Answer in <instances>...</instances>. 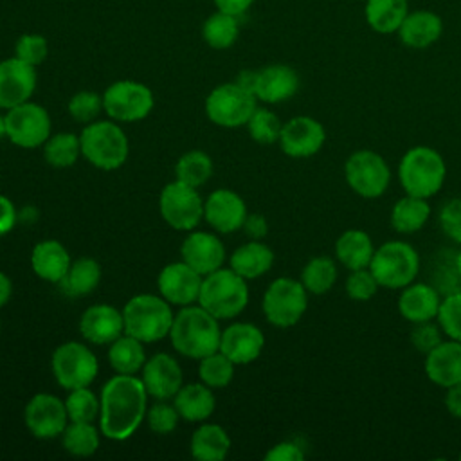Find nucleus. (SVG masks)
<instances>
[{
    "instance_id": "53",
    "label": "nucleus",
    "mask_w": 461,
    "mask_h": 461,
    "mask_svg": "<svg viewBox=\"0 0 461 461\" xmlns=\"http://www.w3.org/2000/svg\"><path fill=\"white\" fill-rule=\"evenodd\" d=\"M265 459L267 461H303L304 459V452L294 441H281V443H276L265 454Z\"/></svg>"
},
{
    "instance_id": "57",
    "label": "nucleus",
    "mask_w": 461,
    "mask_h": 461,
    "mask_svg": "<svg viewBox=\"0 0 461 461\" xmlns=\"http://www.w3.org/2000/svg\"><path fill=\"white\" fill-rule=\"evenodd\" d=\"M445 407H447V411H448L454 418L461 420V384L452 385V387L447 389V394H445Z\"/></svg>"
},
{
    "instance_id": "14",
    "label": "nucleus",
    "mask_w": 461,
    "mask_h": 461,
    "mask_svg": "<svg viewBox=\"0 0 461 461\" xmlns=\"http://www.w3.org/2000/svg\"><path fill=\"white\" fill-rule=\"evenodd\" d=\"M158 209L164 221L176 230H193L203 216V202L196 187L178 180L160 191Z\"/></svg>"
},
{
    "instance_id": "21",
    "label": "nucleus",
    "mask_w": 461,
    "mask_h": 461,
    "mask_svg": "<svg viewBox=\"0 0 461 461\" xmlns=\"http://www.w3.org/2000/svg\"><path fill=\"white\" fill-rule=\"evenodd\" d=\"M142 384L148 396L167 400L182 387V367L167 353H157L142 366Z\"/></svg>"
},
{
    "instance_id": "61",
    "label": "nucleus",
    "mask_w": 461,
    "mask_h": 461,
    "mask_svg": "<svg viewBox=\"0 0 461 461\" xmlns=\"http://www.w3.org/2000/svg\"><path fill=\"white\" fill-rule=\"evenodd\" d=\"M5 137V119L4 115H0V139Z\"/></svg>"
},
{
    "instance_id": "6",
    "label": "nucleus",
    "mask_w": 461,
    "mask_h": 461,
    "mask_svg": "<svg viewBox=\"0 0 461 461\" xmlns=\"http://www.w3.org/2000/svg\"><path fill=\"white\" fill-rule=\"evenodd\" d=\"M369 270L380 286L402 290L416 281L420 272V254L403 240H389L375 249Z\"/></svg>"
},
{
    "instance_id": "20",
    "label": "nucleus",
    "mask_w": 461,
    "mask_h": 461,
    "mask_svg": "<svg viewBox=\"0 0 461 461\" xmlns=\"http://www.w3.org/2000/svg\"><path fill=\"white\" fill-rule=\"evenodd\" d=\"M265 346L263 331L250 322H234L221 331L220 351L236 366L254 362Z\"/></svg>"
},
{
    "instance_id": "36",
    "label": "nucleus",
    "mask_w": 461,
    "mask_h": 461,
    "mask_svg": "<svg viewBox=\"0 0 461 461\" xmlns=\"http://www.w3.org/2000/svg\"><path fill=\"white\" fill-rule=\"evenodd\" d=\"M142 344L144 342L128 333L117 337L108 348V360L113 371L119 375H135L139 369H142L146 362Z\"/></svg>"
},
{
    "instance_id": "42",
    "label": "nucleus",
    "mask_w": 461,
    "mask_h": 461,
    "mask_svg": "<svg viewBox=\"0 0 461 461\" xmlns=\"http://www.w3.org/2000/svg\"><path fill=\"white\" fill-rule=\"evenodd\" d=\"M234 362L227 358L220 349L200 358L198 375L200 380L209 387H225L234 376Z\"/></svg>"
},
{
    "instance_id": "23",
    "label": "nucleus",
    "mask_w": 461,
    "mask_h": 461,
    "mask_svg": "<svg viewBox=\"0 0 461 461\" xmlns=\"http://www.w3.org/2000/svg\"><path fill=\"white\" fill-rule=\"evenodd\" d=\"M299 90V74L285 63H274L256 70L254 95L268 104L283 103Z\"/></svg>"
},
{
    "instance_id": "1",
    "label": "nucleus",
    "mask_w": 461,
    "mask_h": 461,
    "mask_svg": "<svg viewBox=\"0 0 461 461\" xmlns=\"http://www.w3.org/2000/svg\"><path fill=\"white\" fill-rule=\"evenodd\" d=\"M99 402V429L108 439H128L146 418L148 393L133 375L112 376L103 385Z\"/></svg>"
},
{
    "instance_id": "8",
    "label": "nucleus",
    "mask_w": 461,
    "mask_h": 461,
    "mask_svg": "<svg viewBox=\"0 0 461 461\" xmlns=\"http://www.w3.org/2000/svg\"><path fill=\"white\" fill-rule=\"evenodd\" d=\"M261 306L272 326H295L308 308V290L297 279L277 277L268 285Z\"/></svg>"
},
{
    "instance_id": "3",
    "label": "nucleus",
    "mask_w": 461,
    "mask_h": 461,
    "mask_svg": "<svg viewBox=\"0 0 461 461\" xmlns=\"http://www.w3.org/2000/svg\"><path fill=\"white\" fill-rule=\"evenodd\" d=\"M447 178V162L430 146H414L403 153L398 164V180L407 194L432 198Z\"/></svg>"
},
{
    "instance_id": "37",
    "label": "nucleus",
    "mask_w": 461,
    "mask_h": 461,
    "mask_svg": "<svg viewBox=\"0 0 461 461\" xmlns=\"http://www.w3.org/2000/svg\"><path fill=\"white\" fill-rule=\"evenodd\" d=\"M339 270L335 259H331L330 256H313L303 267L299 281L308 290V294L324 295L333 288Z\"/></svg>"
},
{
    "instance_id": "18",
    "label": "nucleus",
    "mask_w": 461,
    "mask_h": 461,
    "mask_svg": "<svg viewBox=\"0 0 461 461\" xmlns=\"http://www.w3.org/2000/svg\"><path fill=\"white\" fill-rule=\"evenodd\" d=\"M36 88L32 65L14 58L0 61V108H13L31 99Z\"/></svg>"
},
{
    "instance_id": "32",
    "label": "nucleus",
    "mask_w": 461,
    "mask_h": 461,
    "mask_svg": "<svg viewBox=\"0 0 461 461\" xmlns=\"http://www.w3.org/2000/svg\"><path fill=\"white\" fill-rule=\"evenodd\" d=\"M430 218V203L427 198L407 194L398 198L391 209V227L400 234H414L425 227Z\"/></svg>"
},
{
    "instance_id": "4",
    "label": "nucleus",
    "mask_w": 461,
    "mask_h": 461,
    "mask_svg": "<svg viewBox=\"0 0 461 461\" xmlns=\"http://www.w3.org/2000/svg\"><path fill=\"white\" fill-rule=\"evenodd\" d=\"M198 303L218 321L240 315L249 303L247 279L232 268H218L202 279Z\"/></svg>"
},
{
    "instance_id": "22",
    "label": "nucleus",
    "mask_w": 461,
    "mask_h": 461,
    "mask_svg": "<svg viewBox=\"0 0 461 461\" xmlns=\"http://www.w3.org/2000/svg\"><path fill=\"white\" fill-rule=\"evenodd\" d=\"M441 304V294L432 283L412 281L403 286L398 295V313L412 322H427L438 317V310Z\"/></svg>"
},
{
    "instance_id": "40",
    "label": "nucleus",
    "mask_w": 461,
    "mask_h": 461,
    "mask_svg": "<svg viewBox=\"0 0 461 461\" xmlns=\"http://www.w3.org/2000/svg\"><path fill=\"white\" fill-rule=\"evenodd\" d=\"M61 436L65 450L77 457L92 456L99 447V432L92 421H70Z\"/></svg>"
},
{
    "instance_id": "51",
    "label": "nucleus",
    "mask_w": 461,
    "mask_h": 461,
    "mask_svg": "<svg viewBox=\"0 0 461 461\" xmlns=\"http://www.w3.org/2000/svg\"><path fill=\"white\" fill-rule=\"evenodd\" d=\"M443 335L445 333L438 322H432V321L418 322V324H414V328L411 331V344L416 351L427 355L439 342H443Z\"/></svg>"
},
{
    "instance_id": "49",
    "label": "nucleus",
    "mask_w": 461,
    "mask_h": 461,
    "mask_svg": "<svg viewBox=\"0 0 461 461\" xmlns=\"http://www.w3.org/2000/svg\"><path fill=\"white\" fill-rule=\"evenodd\" d=\"M178 411L175 405H169L166 402H157L153 403L148 411H146V421L148 427L155 432V434H171L176 425H178Z\"/></svg>"
},
{
    "instance_id": "19",
    "label": "nucleus",
    "mask_w": 461,
    "mask_h": 461,
    "mask_svg": "<svg viewBox=\"0 0 461 461\" xmlns=\"http://www.w3.org/2000/svg\"><path fill=\"white\" fill-rule=\"evenodd\" d=\"M247 205L243 198L230 189H216L203 202L205 221L221 234L238 230L247 218Z\"/></svg>"
},
{
    "instance_id": "44",
    "label": "nucleus",
    "mask_w": 461,
    "mask_h": 461,
    "mask_svg": "<svg viewBox=\"0 0 461 461\" xmlns=\"http://www.w3.org/2000/svg\"><path fill=\"white\" fill-rule=\"evenodd\" d=\"M70 421H94L99 414L101 402L88 387L72 389L65 400Z\"/></svg>"
},
{
    "instance_id": "11",
    "label": "nucleus",
    "mask_w": 461,
    "mask_h": 461,
    "mask_svg": "<svg viewBox=\"0 0 461 461\" xmlns=\"http://www.w3.org/2000/svg\"><path fill=\"white\" fill-rule=\"evenodd\" d=\"M258 97L241 85L223 83L218 85L205 99V113L209 121L223 128H238L249 122L258 108Z\"/></svg>"
},
{
    "instance_id": "27",
    "label": "nucleus",
    "mask_w": 461,
    "mask_h": 461,
    "mask_svg": "<svg viewBox=\"0 0 461 461\" xmlns=\"http://www.w3.org/2000/svg\"><path fill=\"white\" fill-rule=\"evenodd\" d=\"M396 34L405 47L421 50L434 45L441 38L443 20L438 13L429 9L409 11Z\"/></svg>"
},
{
    "instance_id": "13",
    "label": "nucleus",
    "mask_w": 461,
    "mask_h": 461,
    "mask_svg": "<svg viewBox=\"0 0 461 461\" xmlns=\"http://www.w3.org/2000/svg\"><path fill=\"white\" fill-rule=\"evenodd\" d=\"M7 139L25 149L43 146L50 137V117L47 110L36 103L25 101L13 106L4 115Z\"/></svg>"
},
{
    "instance_id": "24",
    "label": "nucleus",
    "mask_w": 461,
    "mask_h": 461,
    "mask_svg": "<svg viewBox=\"0 0 461 461\" xmlns=\"http://www.w3.org/2000/svg\"><path fill=\"white\" fill-rule=\"evenodd\" d=\"M79 331L92 344H112L124 333L122 312L112 304H92L79 319Z\"/></svg>"
},
{
    "instance_id": "30",
    "label": "nucleus",
    "mask_w": 461,
    "mask_h": 461,
    "mask_svg": "<svg viewBox=\"0 0 461 461\" xmlns=\"http://www.w3.org/2000/svg\"><path fill=\"white\" fill-rule=\"evenodd\" d=\"M274 265V252L259 240L238 247L230 256V268L243 279H258Z\"/></svg>"
},
{
    "instance_id": "46",
    "label": "nucleus",
    "mask_w": 461,
    "mask_h": 461,
    "mask_svg": "<svg viewBox=\"0 0 461 461\" xmlns=\"http://www.w3.org/2000/svg\"><path fill=\"white\" fill-rule=\"evenodd\" d=\"M378 288H380V285L375 279L369 267L349 270V276L346 277V294L353 301L366 303L376 295Z\"/></svg>"
},
{
    "instance_id": "58",
    "label": "nucleus",
    "mask_w": 461,
    "mask_h": 461,
    "mask_svg": "<svg viewBox=\"0 0 461 461\" xmlns=\"http://www.w3.org/2000/svg\"><path fill=\"white\" fill-rule=\"evenodd\" d=\"M11 294H13L11 279L7 277V274L0 272V308L11 299Z\"/></svg>"
},
{
    "instance_id": "12",
    "label": "nucleus",
    "mask_w": 461,
    "mask_h": 461,
    "mask_svg": "<svg viewBox=\"0 0 461 461\" xmlns=\"http://www.w3.org/2000/svg\"><path fill=\"white\" fill-rule=\"evenodd\" d=\"M153 103L151 90L131 79L115 81L103 94V110L119 122L142 121L151 112Z\"/></svg>"
},
{
    "instance_id": "41",
    "label": "nucleus",
    "mask_w": 461,
    "mask_h": 461,
    "mask_svg": "<svg viewBox=\"0 0 461 461\" xmlns=\"http://www.w3.org/2000/svg\"><path fill=\"white\" fill-rule=\"evenodd\" d=\"M81 155L79 137L74 133L50 135L43 144V158L54 167H68Z\"/></svg>"
},
{
    "instance_id": "56",
    "label": "nucleus",
    "mask_w": 461,
    "mask_h": 461,
    "mask_svg": "<svg viewBox=\"0 0 461 461\" xmlns=\"http://www.w3.org/2000/svg\"><path fill=\"white\" fill-rule=\"evenodd\" d=\"M256 0H214V5L218 11L232 14V16H241Z\"/></svg>"
},
{
    "instance_id": "54",
    "label": "nucleus",
    "mask_w": 461,
    "mask_h": 461,
    "mask_svg": "<svg viewBox=\"0 0 461 461\" xmlns=\"http://www.w3.org/2000/svg\"><path fill=\"white\" fill-rule=\"evenodd\" d=\"M243 230L245 234L250 238V240H263L268 232V223L265 220L263 214L259 212H252V214H247L245 221H243Z\"/></svg>"
},
{
    "instance_id": "15",
    "label": "nucleus",
    "mask_w": 461,
    "mask_h": 461,
    "mask_svg": "<svg viewBox=\"0 0 461 461\" xmlns=\"http://www.w3.org/2000/svg\"><path fill=\"white\" fill-rule=\"evenodd\" d=\"M25 425L32 436L40 439H50L61 436L68 425V414L65 402L49 393L34 394L25 405Z\"/></svg>"
},
{
    "instance_id": "63",
    "label": "nucleus",
    "mask_w": 461,
    "mask_h": 461,
    "mask_svg": "<svg viewBox=\"0 0 461 461\" xmlns=\"http://www.w3.org/2000/svg\"><path fill=\"white\" fill-rule=\"evenodd\" d=\"M0 328H2V326H0Z\"/></svg>"
},
{
    "instance_id": "39",
    "label": "nucleus",
    "mask_w": 461,
    "mask_h": 461,
    "mask_svg": "<svg viewBox=\"0 0 461 461\" xmlns=\"http://www.w3.org/2000/svg\"><path fill=\"white\" fill-rule=\"evenodd\" d=\"M212 175V160L207 153L193 149L184 153L175 166V180L191 187L203 185Z\"/></svg>"
},
{
    "instance_id": "38",
    "label": "nucleus",
    "mask_w": 461,
    "mask_h": 461,
    "mask_svg": "<svg viewBox=\"0 0 461 461\" xmlns=\"http://www.w3.org/2000/svg\"><path fill=\"white\" fill-rule=\"evenodd\" d=\"M240 34V23H238V16L216 11L214 14H211L203 25H202V38L203 41L218 50L229 49L236 43Z\"/></svg>"
},
{
    "instance_id": "48",
    "label": "nucleus",
    "mask_w": 461,
    "mask_h": 461,
    "mask_svg": "<svg viewBox=\"0 0 461 461\" xmlns=\"http://www.w3.org/2000/svg\"><path fill=\"white\" fill-rule=\"evenodd\" d=\"M47 54H49V43L41 34L27 32L16 40L14 56L32 67L43 63Z\"/></svg>"
},
{
    "instance_id": "47",
    "label": "nucleus",
    "mask_w": 461,
    "mask_h": 461,
    "mask_svg": "<svg viewBox=\"0 0 461 461\" xmlns=\"http://www.w3.org/2000/svg\"><path fill=\"white\" fill-rule=\"evenodd\" d=\"M103 110V97L92 90H81L68 101V113L77 122H92Z\"/></svg>"
},
{
    "instance_id": "59",
    "label": "nucleus",
    "mask_w": 461,
    "mask_h": 461,
    "mask_svg": "<svg viewBox=\"0 0 461 461\" xmlns=\"http://www.w3.org/2000/svg\"><path fill=\"white\" fill-rule=\"evenodd\" d=\"M236 83L243 88L250 90L254 94V83H256V70H241L236 77Z\"/></svg>"
},
{
    "instance_id": "45",
    "label": "nucleus",
    "mask_w": 461,
    "mask_h": 461,
    "mask_svg": "<svg viewBox=\"0 0 461 461\" xmlns=\"http://www.w3.org/2000/svg\"><path fill=\"white\" fill-rule=\"evenodd\" d=\"M436 321L448 339L461 340V290L441 297Z\"/></svg>"
},
{
    "instance_id": "62",
    "label": "nucleus",
    "mask_w": 461,
    "mask_h": 461,
    "mask_svg": "<svg viewBox=\"0 0 461 461\" xmlns=\"http://www.w3.org/2000/svg\"><path fill=\"white\" fill-rule=\"evenodd\" d=\"M459 459H461V452H459Z\"/></svg>"
},
{
    "instance_id": "7",
    "label": "nucleus",
    "mask_w": 461,
    "mask_h": 461,
    "mask_svg": "<svg viewBox=\"0 0 461 461\" xmlns=\"http://www.w3.org/2000/svg\"><path fill=\"white\" fill-rule=\"evenodd\" d=\"M81 155L99 169H117L128 158V137L112 121H94L79 135Z\"/></svg>"
},
{
    "instance_id": "9",
    "label": "nucleus",
    "mask_w": 461,
    "mask_h": 461,
    "mask_svg": "<svg viewBox=\"0 0 461 461\" xmlns=\"http://www.w3.org/2000/svg\"><path fill=\"white\" fill-rule=\"evenodd\" d=\"M344 178L349 189L358 196L378 198L391 184V167L380 153L357 149L346 158Z\"/></svg>"
},
{
    "instance_id": "2",
    "label": "nucleus",
    "mask_w": 461,
    "mask_h": 461,
    "mask_svg": "<svg viewBox=\"0 0 461 461\" xmlns=\"http://www.w3.org/2000/svg\"><path fill=\"white\" fill-rule=\"evenodd\" d=\"M169 339L180 355L200 360L220 349L221 330L218 319L205 308L187 304L173 317Z\"/></svg>"
},
{
    "instance_id": "34",
    "label": "nucleus",
    "mask_w": 461,
    "mask_h": 461,
    "mask_svg": "<svg viewBox=\"0 0 461 461\" xmlns=\"http://www.w3.org/2000/svg\"><path fill=\"white\" fill-rule=\"evenodd\" d=\"M191 456L200 461H220L229 454L230 438L223 427L203 423L191 436Z\"/></svg>"
},
{
    "instance_id": "60",
    "label": "nucleus",
    "mask_w": 461,
    "mask_h": 461,
    "mask_svg": "<svg viewBox=\"0 0 461 461\" xmlns=\"http://www.w3.org/2000/svg\"><path fill=\"white\" fill-rule=\"evenodd\" d=\"M454 263H456V270H457V276L461 279V247L454 252Z\"/></svg>"
},
{
    "instance_id": "33",
    "label": "nucleus",
    "mask_w": 461,
    "mask_h": 461,
    "mask_svg": "<svg viewBox=\"0 0 461 461\" xmlns=\"http://www.w3.org/2000/svg\"><path fill=\"white\" fill-rule=\"evenodd\" d=\"M409 13V0H366L364 16L367 25L378 34L398 32Z\"/></svg>"
},
{
    "instance_id": "50",
    "label": "nucleus",
    "mask_w": 461,
    "mask_h": 461,
    "mask_svg": "<svg viewBox=\"0 0 461 461\" xmlns=\"http://www.w3.org/2000/svg\"><path fill=\"white\" fill-rule=\"evenodd\" d=\"M441 261H438L434 272L430 274L432 277V285L438 288V292L441 295H447V294H452V292H457L461 290V279L457 276V270H456V263H454V254L448 256V258H441Z\"/></svg>"
},
{
    "instance_id": "35",
    "label": "nucleus",
    "mask_w": 461,
    "mask_h": 461,
    "mask_svg": "<svg viewBox=\"0 0 461 461\" xmlns=\"http://www.w3.org/2000/svg\"><path fill=\"white\" fill-rule=\"evenodd\" d=\"M101 281V267L92 258H79L70 263L65 277L58 283L61 292L68 297L88 295Z\"/></svg>"
},
{
    "instance_id": "5",
    "label": "nucleus",
    "mask_w": 461,
    "mask_h": 461,
    "mask_svg": "<svg viewBox=\"0 0 461 461\" xmlns=\"http://www.w3.org/2000/svg\"><path fill=\"white\" fill-rule=\"evenodd\" d=\"M173 317L171 306L162 295L139 294L122 308L124 333L139 339L140 342H157L169 335Z\"/></svg>"
},
{
    "instance_id": "25",
    "label": "nucleus",
    "mask_w": 461,
    "mask_h": 461,
    "mask_svg": "<svg viewBox=\"0 0 461 461\" xmlns=\"http://www.w3.org/2000/svg\"><path fill=\"white\" fill-rule=\"evenodd\" d=\"M427 378L439 387L461 384V340H443L425 355L423 364Z\"/></svg>"
},
{
    "instance_id": "16",
    "label": "nucleus",
    "mask_w": 461,
    "mask_h": 461,
    "mask_svg": "<svg viewBox=\"0 0 461 461\" xmlns=\"http://www.w3.org/2000/svg\"><path fill=\"white\" fill-rule=\"evenodd\" d=\"M279 146L292 158H308L321 151L326 142L324 126L310 115H295L281 128Z\"/></svg>"
},
{
    "instance_id": "55",
    "label": "nucleus",
    "mask_w": 461,
    "mask_h": 461,
    "mask_svg": "<svg viewBox=\"0 0 461 461\" xmlns=\"http://www.w3.org/2000/svg\"><path fill=\"white\" fill-rule=\"evenodd\" d=\"M16 223V209L13 205V202L0 194V236L7 234Z\"/></svg>"
},
{
    "instance_id": "43",
    "label": "nucleus",
    "mask_w": 461,
    "mask_h": 461,
    "mask_svg": "<svg viewBox=\"0 0 461 461\" xmlns=\"http://www.w3.org/2000/svg\"><path fill=\"white\" fill-rule=\"evenodd\" d=\"M247 128H249V135L258 144H274L279 140L283 124L272 110L256 108L247 122Z\"/></svg>"
},
{
    "instance_id": "29",
    "label": "nucleus",
    "mask_w": 461,
    "mask_h": 461,
    "mask_svg": "<svg viewBox=\"0 0 461 461\" xmlns=\"http://www.w3.org/2000/svg\"><path fill=\"white\" fill-rule=\"evenodd\" d=\"M375 254L371 236L362 229H348L335 241V258L348 270L367 268Z\"/></svg>"
},
{
    "instance_id": "28",
    "label": "nucleus",
    "mask_w": 461,
    "mask_h": 461,
    "mask_svg": "<svg viewBox=\"0 0 461 461\" xmlns=\"http://www.w3.org/2000/svg\"><path fill=\"white\" fill-rule=\"evenodd\" d=\"M68 250L56 240H43L31 252V267L38 277L49 283H59L70 267Z\"/></svg>"
},
{
    "instance_id": "17",
    "label": "nucleus",
    "mask_w": 461,
    "mask_h": 461,
    "mask_svg": "<svg viewBox=\"0 0 461 461\" xmlns=\"http://www.w3.org/2000/svg\"><path fill=\"white\" fill-rule=\"evenodd\" d=\"M202 274L191 268L185 261H176L166 265L157 279L160 295L169 304L187 306L198 301L202 288Z\"/></svg>"
},
{
    "instance_id": "52",
    "label": "nucleus",
    "mask_w": 461,
    "mask_h": 461,
    "mask_svg": "<svg viewBox=\"0 0 461 461\" xmlns=\"http://www.w3.org/2000/svg\"><path fill=\"white\" fill-rule=\"evenodd\" d=\"M439 227L447 238L461 245V196L450 198L439 211Z\"/></svg>"
},
{
    "instance_id": "26",
    "label": "nucleus",
    "mask_w": 461,
    "mask_h": 461,
    "mask_svg": "<svg viewBox=\"0 0 461 461\" xmlns=\"http://www.w3.org/2000/svg\"><path fill=\"white\" fill-rule=\"evenodd\" d=\"M182 261H185L198 274L207 276L221 268L225 259V249L221 241L211 232H191L185 236L180 247Z\"/></svg>"
},
{
    "instance_id": "10",
    "label": "nucleus",
    "mask_w": 461,
    "mask_h": 461,
    "mask_svg": "<svg viewBox=\"0 0 461 461\" xmlns=\"http://www.w3.org/2000/svg\"><path fill=\"white\" fill-rule=\"evenodd\" d=\"M50 366L56 382L68 391L88 387L99 371V362L94 351L76 340L59 344L52 353Z\"/></svg>"
},
{
    "instance_id": "31",
    "label": "nucleus",
    "mask_w": 461,
    "mask_h": 461,
    "mask_svg": "<svg viewBox=\"0 0 461 461\" xmlns=\"http://www.w3.org/2000/svg\"><path fill=\"white\" fill-rule=\"evenodd\" d=\"M173 398V405L176 407L180 418H184L185 421L207 420L216 405L211 387L205 385L203 382L182 385Z\"/></svg>"
}]
</instances>
